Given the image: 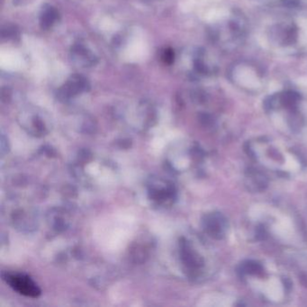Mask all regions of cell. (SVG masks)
<instances>
[{"mask_svg":"<svg viewBox=\"0 0 307 307\" xmlns=\"http://www.w3.org/2000/svg\"><path fill=\"white\" fill-rule=\"evenodd\" d=\"M16 30H15L14 27H7L6 29H3L2 30V36H5V37H10L13 36L16 34Z\"/></svg>","mask_w":307,"mask_h":307,"instance_id":"8992f818","label":"cell"},{"mask_svg":"<svg viewBox=\"0 0 307 307\" xmlns=\"http://www.w3.org/2000/svg\"><path fill=\"white\" fill-rule=\"evenodd\" d=\"M5 280L16 291L27 297H38L41 291L30 277L24 275H6Z\"/></svg>","mask_w":307,"mask_h":307,"instance_id":"6da1fadb","label":"cell"},{"mask_svg":"<svg viewBox=\"0 0 307 307\" xmlns=\"http://www.w3.org/2000/svg\"><path fill=\"white\" fill-rule=\"evenodd\" d=\"M88 87L89 83L86 77L79 74H74L69 77L65 84L61 87L59 90V97L62 99H68L86 91Z\"/></svg>","mask_w":307,"mask_h":307,"instance_id":"7a4b0ae2","label":"cell"},{"mask_svg":"<svg viewBox=\"0 0 307 307\" xmlns=\"http://www.w3.org/2000/svg\"><path fill=\"white\" fill-rule=\"evenodd\" d=\"M72 59L83 67L92 66L96 64L97 59L81 44H76L72 47Z\"/></svg>","mask_w":307,"mask_h":307,"instance_id":"3957f363","label":"cell"},{"mask_svg":"<svg viewBox=\"0 0 307 307\" xmlns=\"http://www.w3.org/2000/svg\"><path fill=\"white\" fill-rule=\"evenodd\" d=\"M59 13L58 11L50 5H45L41 11L40 14V26L41 29L47 30L51 28L52 25L58 19Z\"/></svg>","mask_w":307,"mask_h":307,"instance_id":"277c9868","label":"cell"},{"mask_svg":"<svg viewBox=\"0 0 307 307\" xmlns=\"http://www.w3.org/2000/svg\"><path fill=\"white\" fill-rule=\"evenodd\" d=\"M161 59L163 61L164 63L166 64H171L174 62V51H172L170 48H167L164 50L162 54H161Z\"/></svg>","mask_w":307,"mask_h":307,"instance_id":"5b68a950","label":"cell"}]
</instances>
